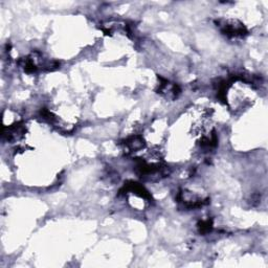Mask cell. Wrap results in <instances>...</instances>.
I'll list each match as a JSON object with an SVG mask.
<instances>
[{
    "label": "cell",
    "mask_w": 268,
    "mask_h": 268,
    "mask_svg": "<svg viewBox=\"0 0 268 268\" xmlns=\"http://www.w3.org/2000/svg\"><path fill=\"white\" fill-rule=\"evenodd\" d=\"M125 150H127V152H138L142 149L145 148L146 144L144 139L141 136H133L128 138L125 143Z\"/></svg>",
    "instance_id": "cell-5"
},
{
    "label": "cell",
    "mask_w": 268,
    "mask_h": 268,
    "mask_svg": "<svg viewBox=\"0 0 268 268\" xmlns=\"http://www.w3.org/2000/svg\"><path fill=\"white\" fill-rule=\"evenodd\" d=\"M213 228V221L210 219L201 220L198 223V229L200 234H208Z\"/></svg>",
    "instance_id": "cell-6"
},
{
    "label": "cell",
    "mask_w": 268,
    "mask_h": 268,
    "mask_svg": "<svg viewBox=\"0 0 268 268\" xmlns=\"http://www.w3.org/2000/svg\"><path fill=\"white\" fill-rule=\"evenodd\" d=\"M158 93H160L163 97L168 100H175L180 93V88L177 84L160 78Z\"/></svg>",
    "instance_id": "cell-3"
},
{
    "label": "cell",
    "mask_w": 268,
    "mask_h": 268,
    "mask_svg": "<svg viewBox=\"0 0 268 268\" xmlns=\"http://www.w3.org/2000/svg\"><path fill=\"white\" fill-rule=\"evenodd\" d=\"M176 199L185 208H199L207 202V199L204 200L198 195L194 194L193 192H190V191H186V190L179 191Z\"/></svg>",
    "instance_id": "cell-2"
},
{
    "label": "cell",
    "mask_w": 268,
    "mask_h": 268,
    "mask_svg": "<svg viewBox=\"0 0 268 268\" xmlns=\"http://www.w3.org/2000/svg\"><path fill=\"white\" fill-rule=\"evenodd\" d=\"M25 134V126L22 123H16L12 126L4 128V138L7 139L8 142H14Z\"/></svg>",
    "instance_id": "cell-4"
},
{
    "label": "cell",
    "mask_w": 268,
    "mask_h": 268,
    "mask_svg": "<svg viewBox=\"0 0 268 268\" xmlns=\"http://www.w3.org/2000/svg\"><path fill=\"white\" fill-rule=\"evenodd\" d=\"M221 33L228 38H244L247 35V29L238 20H219L217 21Z\"/></svg>",
    "instance_id": "cell-1"
}]
</instances>
